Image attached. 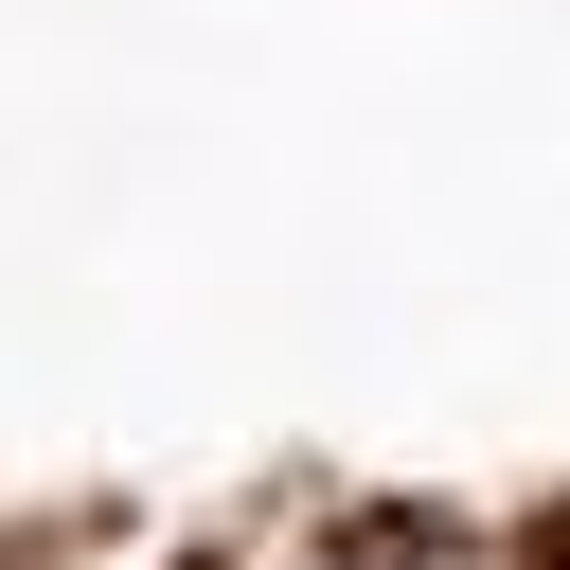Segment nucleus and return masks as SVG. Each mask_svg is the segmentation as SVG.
Here are the masks:
<instances>
[{
	"mask_svg": "<svg viewBox=\"0 0 570 570\" xmlns=\"http://www.w3.org/2000/svg\"><path fill=\"white\" fill-rule=\"evenodd\" d=\"M285 570H517V552L481 517H445V499H338V517L285 534Z\"/></svg>",
	"mask_w": 570,
	"mask_h": 570,
	"instance_id": "nucleus-1",
	"label": "nucleus"
},
{
	"mask_svg": "<svg viewBox=\"0 0 570 570\" xmlns=\"http://www.w3.org/2000/svg\"><path fill=\"white\" fill-rule=\"evenodd\" d=\"M0 570H18V552H0Z\"/></svg>",
	"mask_w": 570,
	"mask_h": 570,
	"instance_id": "nucleus-2",
	"label": "nucleus"
}]
</instances>
